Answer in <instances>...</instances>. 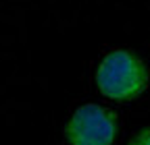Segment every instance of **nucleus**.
<instances>
[{
  "instance_id": "7ed1b4c3",
  "label": "nucleus",
  "mask_w": 150,
  "mask_h": 145,
  "mask_svg": "<svg viewBox=\"0 0 150 145\" xmlns=\"http://www.w3.org/2000/svg\"><path fill=\"white\" fill-rule=\"evenodd\" d=\"M129 145H150V129L140 131L134 139H131V143H129Z\"/></svg>"
},
{
  "instance_id": "f257e3e1",
  "label": "nucleus",
  "mask_w": 150,
  "mask_h": 145,
  "mask_svg": "<svg viewBox=\"0 0 150 145\" xmlns=\"http://www.w3.org/2000/svg\"><path fill=\"white\" fill-rule=\"evenodd\" d=\"M96 85L100 93L110 100H134L148 85V68L134 52L112 50L102 58L96 70Z\"/></svg>"
},
{
  "instance_id": "f03ea898",
  "label": "nucleus",
  "mask_w": 150,
  "mask_h": 145,
  "mask_svg": "<svg viewBox=\"0 0 150 145\" xmlns=\"http://www.w3.org/2000/svg\"><path fill=\"white\" fill-rule=\"evenodd\" d=\"M117 116L100 104H86L73 112L67 122V141L71 145H112L117 139Z\"/></svg>"
}]
</instances>
